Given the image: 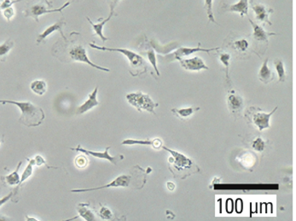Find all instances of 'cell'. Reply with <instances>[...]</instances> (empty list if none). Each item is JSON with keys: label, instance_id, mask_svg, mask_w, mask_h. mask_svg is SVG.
Here are the masks:
<instances>
[{"label": "cell", "instance_id": "6da1fadb", "mask_svg": "<svg viewBox=\"0 0 296 221\" xmlns=\"http://www.w3.org/2000/svg\"><path fill=\"white\" fill-rule=\"evenodd\" d=\"M80 34L79 33H74V38L73 39L72 34H70L69 38L71 40H63V43L61 41H58L57 43L54 46L53 48V55L62 61L63 59V62H68V61H80L87 64L90 65L93 68H97L99 70L105 71V72H109V68H102L101 66L93 63L91 61L88 56H87V50L85 46L78 41V39L80 37Z\"/></svg>", "mask_w": 296, "mask_h": 221}, {"label": "cell", "instance_id": "7a4b0ae2", "mask_svg": "<svg viewBox=\"0 0 296 221\" xmlns=\"http://www.w3.org/2000/svg\"><path fill=\"white\" fill-rule=\"evenodd\" d=\"M1 105H14L19 108L22 115L19 122L28 127H36L42 124L46 114L42 108L34 105L31 102H17L14 100H0Z\"/></svg>", "mask_w": 296, "mask_h": 221}, {"label": "cell", "instance_id": "3957f363", "mask_svg": "<svg viewBox=\"0 0 296 221\" xmlns=\"http://www.w3.org/2000/svg\"><path fill=\"white\" fill-rule=\"evenodd\" d=\"M146 182V175L142 168L139 167V170L134 171L131 174H121L118 176L117 178H114L113 181L109 184H105L102 186L97 188H89V189H77V190H72L73 193H80V192H87V191H98L102 190L106 188H118V187H131L135 189H142Z\"/></svg>", "mask_w": 296, "mask_h": 221}, {"label": "cell", "instance_id": "277c9868", "mask_svg": "<svg viewBox=\"0 0 296 221\" xmlns=\"http://www.w3.org/2000/svg\"><path fill=\"white\" fill-rule=\"evenodd\" d=\"M161 149L171 154V157L168 159V164L170 171L175 178L183 179L193 173L199 172L200 169L197 166V164L189 157H185V155L179 153L178 151H173L166 146H162Z\"/></svg>", "mask_w": 296, "mask_h": 221}, {"label": "cell", "instance_id": "5b68a950", "mask_svg": "<svg viewBox=\"0 0 296 221\" xmlns=\"http://www.w3.org/2000/svg\"><path fill=\"white\" fill-rule=\"evenodd\" d=\"M89 46L92 48L99 50V51L121 53L122 55H125L129 60L131 68L137 71L136 75L144 74L147 70V64L145 62V59L143 58L141 55L137 54V53H133V52L130 51V50L120 49V48H107V47H104V46L101 47V46H97V45L93 43H90Z\"/></svg>", "mask_w": 296, "mask_h": 221}, {"label": "cell", "instance_id": "8992f818", "mask_svg": "<svg viewBox=\"0 0 296 221\" xmlns=\"http://www.w3.org/2000/svg\"><path fill=\"white\" fill-rule=\"evenodd\" d=\"M127 99L130 105L141 111H148L151 114H156L154 109L159 106V104L154 103L148 94H145L141 92H133L127 95Z\"/></svg>", "mask_w": 296, "mask_h": 221}, {"label": "cell", "instance_id": "52a82bcc", "mask_svg": "<svg viewBox=\"0 0 296 221\" xmlns=\"http://www.w3.org/2000/svg\"><path fill=\"white\" fill-rule=\"evenodd\" d=\"M70 3H71L70 2H67L60 8L51 9H47V5H45L44 3H35L25 9L23 14L26 17H32L35 20V22H39V17L40 15H44V14H49V13H62L65 8L70 5Z\"/></svg>", "mask_w": 296, "mask_h": 221}, {"label": "cell", "instance_id": "ba28073f", "mask_svg": "<svg viewBox=\"0 0 296 221\" xmlns=\"http://www.w3.org/2000/svg\"><path fill=\"white\" fill-rule=\"evenodd\" d=\"M278 110V107L275 108L274 110L270 112V113H265L260 110V109H258V110H253V108H250L248 115H249L250 120L253 122L254 126L258 127L259 131H263L264 129L270 127V119L272 114Z\"/></svg>", "mask_w": 296, "mask_h": 221}, {"label": "cell", "instance_id": "9c48e42d", "mask_svg": "<svg viewBox=\"0 0 296 221\" xmlns=\"http://www.w3.org/2000/svg\"><path fill=\"white\" fill-rule=\"evenodd\" d=\"M71 151H78V152H82V153L86 154L87 156H91V157H95L98 159H103V160H107L111 163L114 165H117V163L120 161L123 160L124 156L123 155H118L117 157H111L109 154H108V150L110 149L109 147L106 148L103 152H98V151H88L86 149H83L80 145H78L76 148H69Z\"/></svg>", "mask_w": 296, "mask_h": 221}, {"label": "cell", "instance_id": "30bf717a", "mask_svg": "<svg viewBox=\"0 0 296 221\" xmlns=\"http://www.w3.org/2000/svg\"><path fill=\"white\" fill-rule=\"evenodd\" d=\"M249 3L251 8L255 14V19H256L257 22H259V23H267L270 26H272V23L270 22L269 15L274 12V9L270 7L265 6V4H262V3H256L253 0H249Z\"/></svg>", "mask_w": 296, "mask_h": 221}, {"label": "cell", "instance_id": "8fae6325", "mask_svg": "<svg viewBox=\"0 0 296 221\" xmlns=\"http://www.w3.org/2000/svg\"><path fill=\"white\" fill-rule=\"evenodd\" d=\"M213 51H219V48H211V49H201L200 47L197 48H189V47H180L177 50L176 52L173 53H170L168 55L164 56L163 58L167 61H173V60H179L185 56L192 55L193 53H198V52H204V53H209Z\"/></svg>", "mask_w": 296, "mask_h": 221}, {"label": "cell", "instance_id": "7c38bea8", "mask_svg": "<svg viewBox=\"0 0 296 221\" xmlns=\"http://www.w3.org/2000/svg\"><path fill=\"white\" fill-rule=\"evenodd\" d=\"M248 21H249L250 24L252 25V27H253L252 36H253V40L256 43L265 44L267 46L269 37H271L272 35H277V34H275V33L265 31L262 26L257 24L256 22H253L249 17H248Z\"/></svg>", "mask_w": 296, "mask_h": 221}, {"label": "cell", "instance_id": "4fadbf2b", "mask_svg": "<svg viewBox=\"0 0 296 221\" xmlns=\"http://www.w3.org/2000/svg\"><path fill=\"white\" fill-rule=\"evenodd\" d=\"M227 105L229 110L233 114H238L241 111L244 110V99L238 95L235 91H230L227 97Z\"/></svg>", "mask_w": 296, "mask_h": 221}, {"label": "cell", "instance_id": "5bb4252c", "mask_svg": "<svg viewBox=\"0 0 296 221\" xmlns=\"http://www.w3.org/2000/svg\"><path fill=\"white\" fill-rule=\"evenodd\" d=\"M221 8L226 12H236L240 14L242 17L248 15V0H239V2L233 4L222 2Z\"/></svg>", "mask_w": 296, "mask_h": 221}, {"label": "cell", "instance_id": "9a60e30c", "mask_svg": "<svg viewBox=\"0 0 296 221\" xmlns=\"http://www.w3.org/2000/svg\"><path fill=\"white\" fill-rule=\"evenodd\" d=\"M179 61L185 70L200 71L201 69H208V67L205 64L203 60L199 56H195L192 58H181Z\"/></svg>", "mask_w": 296, "mask_h": 221}, {"label": "cell", "instance_id": "2e32d148", "mask_svg": "<svg viewBox=\"0 0 296 221\" xmlns=\"http://www.w3.org/2000/svg\"><path fill=\"white\" fill-rule=\"evenodd\" d=\"M65 24H66V22H65L64 19L62 18L61 20L57 21L55 24L51 25V26L48 27L46 30L44 31L42 34H39V36H38L37 38L38 45L41 43V42H43L44 40H46L48 36H49L50 34H53L54 32H56V31L60 32V34L62 35L63 40H66L67 37L63 34V32H62V27H63Z\"/></svg>", "mask_w": 296, "mask_h": 221}, {"label": "cell", "instance_id": "e0dca14e", "mask_svg": "<svg viewBox=\"0 0 296 221\" xmlns=\"http://www.w3.org/2000/svg\"><path fill=\"white\" fill-rule=\"evenodd\" d=\"M98 92H99V87H96L94 91L92 93H90L88 96V99L87 101L84 103L83 105L80 106L77 109V114H82L84 113H86L87 111H89L90 110H92L94 107H96L98 105H99V102L97 99V96H98Z\"/></svg>", "mask_w": 296, "mask_h": 221}, {"label": "cell", "instance_id": "ac0fdd59", "mask_svg": "<svg viewBox=\"0 0 296 221\" xmlns=\"http://www.w3.org/2000/svg\"><path fill=\"white\" fill-rule=\"evenodd\" d=\"M121 145H150L155 150H160L163 146V142L160 138L154 139H145V140H138V139H126Z\"/></svg>", "mask_w": 296, "mask_h": 221}, {"label": "cell", "instance_id": "d6986e66", "mask_svg": "<svg viewBox=\"0 0 296 221\" xmlns=\"http://www.w3.org/2000/svg\"><path fill=\"white\" fill-rule=\"evenodd\" d=\"M241 166L246 169H250L256 164L257 157L250 151H244L237 158Z\"/></svg>", "mask_w": 296, "mask_h": 221}, {"label": "cell", "instance_id": "ffe728a7", "mask_svg": "<svg viewBox=\"0 0 296 221\" xmlns=\"http://www.w3.org/2000/svg\"><path fill=\"white\" fill-rule=\"evenodd\" d=\"M116 15L115 12H110V14H109V15H108L107 18L102 19V21H100V19H99V21H100V22H99V23H94L88 16H87V19L88 20V22H89L90 24L92 25V27H93L94 33H95V34L98 35V36L102 40V42H105V41H107V40H108V38L105 37L103 34H102V30H103L105 24H106V23L113 17V15Z\"/></svg>", "mask_w": 296, "mask_h": 221}, {"label": "cell", "instance_id": "44dd1931", "mask_svg": "<svg viewBox=\"0 0 296 221\" xmlns=\"http://www.w3.org/2000/svg\"><path fill=\"white\" fill-rule=\"evenodd\" d=\"M268 58L265 59L262 66L259 71V79L263 83L268 84L274 80V73L272 72L268 66Z\"/></svg>", "mask_w": 296, "mask_h": 221}, {"label": "cell", "instance_id": "7402d4cb", "mask_svg": "<svg viewBox=\"0 0 296 221\" xmlns=\"http://www.w3.org/2000/svg\"><path fill=\"white\" fill-rule=\"evenodd\" d=\"M27 160L29 162V163H28V166H27V167H26V169L24 170V172L22 173V178H21L20 183L17 184V187L13 191L12 199L13 198H16V197H17V193H18L20 188L22 187V184H23V183H24V182L32 175V173H33V166L35 165L34 159H27Z\"/></svg>", "mask_w": 296, "mask_h": 221}, {"label": "cell", "instance_id": "603a6c76", "mask_svg": "<svg viewBox=\"0 0 296 221\" xmlns=\"http://www.w3.org/2000/svg\"><path fill=\"white\" fill-rule=\"evenodd\" d=\"M22 164V162H20L17 166H16V170L11 172L9 175L1 176V180H2L3 184L9 185V186H13V185H17L20 183L21 178L19 176V170H20Z\"/></svg>", "mask_w": 296, "mask_h": 221}, {"label": "cell", "instance_id": "cb8c5ba5", "mask_svg": "<svg viewBox=\"0 0 296 221\" xmlns=\"http://www.w3.org/2000/svg\"><path fill=\"white\" fill-rule=\"evenodd\" d=\"M89 204L88 203H79L77 206L78 213H79V216L83 218L85 221H95V216L94 214L92 212V210H90ZM78 217V216H77ZM77 217L73 219H77Z\"/></svg>", "mask_w": 296, "mask_h": 221}, {"label": "cell", "instance_id": "d4e9b609", "mask_svg": "<svg viewBox=\"0 0 296 221\" xmlns=\"http://www.w3.org/2000/svg\"><path fill=\"white\" fill-rule=\"evenodd\" d=\"M231 46L233 51L238 54H244V53H247L249 49V42L246 38H242V39H238V40L233 41Z\"/></svg>", "mask_w": 296, "mask_h": 221}, {"label": "cell", "instance_id": "484cf974", "mask_svg": "<svg viewBox=\"0 0 296 221\" xmlns=\"http://www.w3.org/2000/svg\"><path fill=\"white\" fill-rule=\"evenodd\" d=\"M218 58L219 61L222 63L225 71V80L226 82L231 85L232 80L230 79V75H229V69H230V65H231V59H232V55L227 53H219L218 55Z\"/></svg>", "mask_w": 296, "mask_h": 221}, {"label": "cell", "instance_id": "4316f807", "mask_svg": "<svg viewBox=\"0 0 296 221\" xmlns=\"http://www.w3.org/2000/svg\"><path fill=\"white\" fill-rule=\"evenodd\" d=\"M199 110H200L199 107H189L185 108V109H173L172 112L179 119L186 120L187 118L192 116L195 112H197Z\"/></svg>", "mask_w": 296, "mask_h": 221}, {"label": "cell", "instance_id": "83f0119b", "mask_svg": "<svg viewBox=\"0 0 296 221\" xmlns=\"http://www.w3.org/2000/svg\"><path fill=\"white\" fill-rule=\"evenodd\" d=\"M30 89L32 92L38 96H43L47 91V84L45 80H34L30 84Z\"/></svg>", "mask_w": 296, "mask_h": 221}, {"label": "cell", "instance_id": "f1b7e54d", "mask_svg": "<svg viewBox=\"0 0 296 221\" xmlns=\"http://www.w3.org/2000/svg\"><path fill=\"white\" fill-rule=\"evenodd\" d=\"M15 43L11 39H8L0 45V61H4L9 52L13 49Z\"/></svg>", "mask_w": 296, "mask_h": 221}, {"label": "cell", "instance_id": "f546056e", "mask_svg": "<svg viewBox=\"0 0 296 221\" xmlns=\"http://www.w3.org/2000/svg\"><path fill=\"white\" fill-rule=\"evenodd\" d=\"M276 71L278 73V81L279 82H284L286 80V71L284 68V63L283 60L280 58L275 59L273 61Z\"/></svg>", "mask_w": 296, "mask_h": 221}, {"label": "cell", "instance_id": "4dcf8cb0", "mask_svg": "<svg viewBox=\"0 0 296 221\" xmlns=\"http://www.w3.org/2000/svg\"><path fill=\"white\" fill-rule=\"evenodd\" d=\"M265 147H266V143L260 137H257L256 138H254V140L252 143V148L254 151H258V152H263L265 151Z\"/></svg>", "mask_w": 296, "mask_h": 221}, {"label": "cell", "instance_id": "1f68e13d", "mask_svg": "<svg viewBox=\"0 0 296 221\" xmlns=\"http://www.w3.org/2000/svg\"><path fill=\"white\" fill-rule=\"evenodd\" d=\"M146 55H147V56H148V61H149V62L151 63L152 66L154 67V70H155V72H156V74H157L158 76H160V72H159V70H158L157 68L156 55H155V53H154L153 48L148 49V51L146 52Z\"/></svg>", "mask_w": 296, "mask_h": 221}, {"label": "cell", "instance_id": "d6a6232c", "mask_svg": "<svg viewBox=\"0 0 296 221\" xmlns=\"http://www.w3.org/2000/svg\"><path fill=\"white\" fill-rule=\"evenodd\" d=\"M99 216L104 220V221H112L114 220V214L110 209L105 206H101L100 211L99 213Z\"/></svg>", "mask_w": 296, "mask_h": 221}, {"label": "cell", "instance_id": "836d02e7", "mask_svg": "<svg viewBox=\"0 0 296 221\" xmlns=\"http://www.w3.org/2000/svg\"><path fill=\"white\" fill-rule=\"evenodd\" d=\"M213 0H205V9L207 11V17H208L209 22H212L217 24L215 18H214V15H213Z\"/></svg>", "mask_w": 296, "mask_h": 221}, {"label": "cell", "instance_id": "e575fe53", "mask_svg": "<svg viewBox=\"0 0 296 221\" xmlns=\"http://www.w3.org/2000/svg\"><path fill=\"white\" fill-rule=\"evenodd\" d=\"M88 163L89 162H88L87 157L84 156V155H80L74 159V164H75V166H77L78 168L82 169L87 167Z\"/></svg>", "mask_w": 296, "mask_h": 221}, {"label": "cell", "instance_id": "d590c367", "mask_svg": "<svg viewBox=\"0 0 296 221\" xmlns=\"http://www.w3.org/2000/svg\"><path fill=\"white\" fill-rule=\"evenodd\" d=\"M23 0H1L0 1V10L9 8V7H13L15 3L22 2Z\"/></svg>", "mask_w": 296, "mask_h": 221}, {"label": "cell", "instance_id": "8d00e7d4", "mask_svg": "<svg viewBox=\"0 0 296 221\" xmlns=\"http://www.w3.org/2000/svg\"><path fill=\"white\" fill-rule=\"evenodd\" d=\"M2 14H3V17L6 19L8 22H9V21H11V19L15 16V9H14L13 7L6 8V9L2 10Z\"/></svg>", "mask_w": 296, "mask_h": 221}, {"label": "cell", "instance_id": "74e56055", "mask_svg": "<svg viewBox=\"0 0 296 221\" xmlns=\"http://www.w3.org/2000/svg\"><path fill=\"white\" fill-rule=\"evenodd\" d=\"M12 196H13V191H11V192H10V193L8 194V195H7L6 197H3V198H1V199H0V207H2L3 206V204H4V203H6L7 202H8V201H9V199H11V198H12ZM0 219H1V220H3V217H1V216H0Z\"/></svg>", "mask_w": 296, "mask_h": 221}, {"label": "cell", "instance_id": "f35d334b", "mask_svg": "<svg viewBox=\"0 0 296 221\" xmlns=\"http://www.w3.org/2000/svg\"><path fill=\"white\" fill-rule=\"evenodd\" d=\"M121 0H108V5L110 8V12H114L115 7L117 6L118 3H120Z\"/></svg>", "mask_w": 296, "mask_h": 221}, {"label": "cell", "instance_id": "ab89813d", "mask_svg": "<svg viewBox=\"0 0 296 221\" xmlns=\"http://www.w3.org/2000/svg\"><path fill=\"white\" fill-rule=\"evenodd\" d=\"M34 163H35V165L36 166H41L42 164H45L46 162L43 159V157H40V156H36L35 158H34Z\"/></svg>", "mask_w": 296, "mask_h": 221}, {"label": "cell", "instance_id": "60d3db41", "mask_svg": "<svg viewBox=\"0 0 296 221\" xmlns=\"http://www.w3.org/2000/svg\"><path fill=\"white\" fill-rule=\"evenodd\" d=\"M167 188H168L169 191H174V189H175V184H173V182H167Z\"/></svg>", "mask_w": 296, "mask_h": 221}, {"label": "cell", "instance_id": "b9f144b4", "mask_svg": "<svg viewBox=\"0 0 296 221\" xmlns=\"http://www.w3.org/2000/svg\"><path fill=\"white\" fill-rule=\"evenodd\" d=\"M45 1H46V3H47L48 6L53 7L52 3H51V2H49V0H45Z\"/></svg>", "mask_w": 296, "mask_h": 221}, {"label": "cell", "instance_id": "7bdbcfd3", "mask_svg": "<svg viewBox=\"0 0 296 221\" xmlns=\"http://www.w3.org/2000/svg\"><path fill=\"white\" fill-rule=\"evenodd\" d=\"M0 145H1V141H0Z\"/></svg>", "mask_w": 296, "mask_h": 221}]
</instances>
